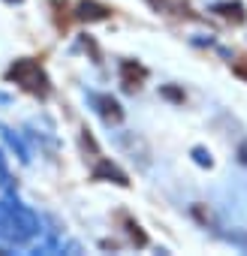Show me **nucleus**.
Returning a JSON list of instances; mask_svg holds the SVG:
<instances>
[{"instance_id":"nucleus-4","label":"nucleus","mask_w":247,"mask_h":256,"mask_svg":"<svg viewBox=\"0 0 247 256\" xmlns=\"http://www.w3.org/2000/svg\"><path fill=\"white\" fill-rule=\"evenodd\" d=\"M145 76H148L145 66H136V64H130V60L120 66V78H124V88H127V90H136V88L145 82Z\"/></svg>"},{"instance_id":"nucleus-1","label":"nucleus","mask_w":247,"mask_h":256,"mask_svg":"<svg viewBox=\"0 0 247 256\" xmlns=\"http://www.w3.org/2000/svg\"><path fill=\"white\" fill-rule=\"evenodd\" d=\"M36 235H40V217L30 208H24L22 202H12V199L0 202V241L24 247Z\"/></svg>"},{"instance_id":"nucleus-11","label":"nucleus","mask_w":247,"mask_h":256,"mask_svg":"<svg viewBox=\"0 0 247 256\" xmlns=\"http://www.w3.org/2000/svg\"><path fill=\"white\" fill-rule=\"evenodd\" d=\"M10 4H22V0H10Z\"/></svg>"},{"instance_id":"nucleus-5","label":"nucleus","mask_w":247,"mask_h":256,"mask_svg":"<svg viewBox=\"0 0 247 256\" xmlns=\"http://www.w3.org/2000/svg\"><path fill=\"white\" fill-rule=\"evenodd\" d=\"M100 178H112L114 184H120V187H127L130 181H127V175H124L118 166H112L108 160H100V166L94 169V181H100Z\"/></svg>"},{"instance_id":"nucleus-7","label":"nucleus","mask_w":247,"mask_h":256,"mask_svg":"<svg viewBox=\"0 0 247 256\" xmlns=\"http://www.w3.org/2000/svg\"><path fill=\"white\" fill-rule=\"evenodd\" d=\"M214 12L223 16V18H232V22H244V6L241 4H217Z\"/></svg>"},{"instance_id":"nucleus-6","label":"nucleus","mask_w":247,"mask_h":256,"mask_svg":"<svg viewBox=\"0 0 247 256\" xmlns=\"http://www.w3.org/2000/svg\"><path fill=\"white\" fill-rule=\"evenodd\" d=\"M108 12L112 10L94 4V0H84V4L78 6V18H84V22H102V18H108Z\"/></svg>"},{"instance_id":"nucleus-2","label":"nucleus","mask_w":247,"mask_h":256,"mask_svg":"<svg viewBox=\"0 0 247 256\" xmlns=\"http://www.w3.org/2000/svg\"><path fill=\"white\" fill-rule=\"evenodd\" d=\"M6 76H10L16 84H22L28 94H36V96H46V94H48V76H46V70H42L36 60H30V58L16 60Z\"/></svg>"},{"instance_id":"nucleus-10","label":"nucleus","mask_w":247,"mask_h":256,"mask_svg":"<svg viewBox=\"0 0 247 256\" xmlns=\"http://www.w3.org/2000/svg\"><path fill=\"white\" fill-rule=\"evenodd\" d=\"M241 154H244V163H247V145H244V148H241Z\"/></svg>"},{"instance_id":"nucleus-3","label":"nucleus","mask_w":247,"mask_h":256,"mask_svg":"<svg viewBox=\"0 0 247 256\" xmlns=\"http://www.w3.org/2000/svg\"><path fill=\"white\" fill-rule=\"evenodd\" d=\"M90 100H94V106H96V112L102 114L106 124H120V120H124V112H120V106H118L112 96L96 94V96H90Z\"/></svg>"},{"instance_id":"nucleus-9","label":"nucleus","mask_w":247,"mask_h":256,"mask_svg":"<svg viewBox=\"0 0 247 256\" xmlns=\"http://www.w3.org/2000/svg\"><path fill=\"white\" fill-rule=\"evenodd\" d=\"M238 76H247V66H238Z\"/></svg>"},{"instance_id":"nucleus-8","label":"nucleus","mask_w":247,"mask_h":256,"mask_svg":"<svg viewBox=\"0 0 247 256\" xmlns=\"http://www.w3.org/2000/svg\"><path fill=\"white\" fill-rule=\"evenodd\" d=\"M6 181V166H4V157H0V184Z\"/></svg>"}]
</instances>
